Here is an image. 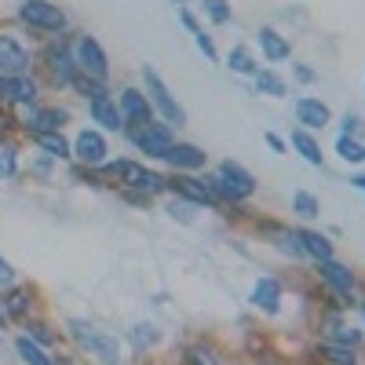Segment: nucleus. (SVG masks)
I'll return each instance as SVG.
<instances>
[{
    "instance_id": "f257e3e1",
    "label": "nucleus",
    "mask_w": 365,
    "mask_h": 365,
    "mask_svg": "<svg viewBox=\"0 0 365 365\" xmlns=\"http://www.w3.org/2000/svg\"><path fill=\"white\" fill-rule=\"evenodd\" d=\"M103 168L110 175H117L125 190H139V194H150V197L168 190V179L161 172H150L146 165H135V161H106Z\"/></svg>"
},
{
    "instance_id": "f03ea898",
    "label": "nucleus",
    "mask_w": 365,
    "mask_h": 365,
    "mask_svg": "<svg viewBox=\"0 0 365 365\" xmlns=\"http://www.w3.org/2000/svg\"><path fill=\"white\" fill-rule=\"evenodd\" d=\"M19 19L34 29V34H63L70 26V15L58 4H51V0H22Z\"/></svg>"
},
{
    "instance_id": "7ed1b4c3",
    "label": "nucleus",
    "mask_w": 365,
    "mask_h": 365,
    "mask_svg": "<svg viewBox=\"0 0 365 365\" xmlns=\"http://www.w3.org/2000/svg\"><path fill=\"white\" fill-rule=\"evenodd\" d=\"M143 84H146V99H150V106H154V110H161L165 125H175V128H182V125H187V110H182V106L172 99L168 84L161 81V73H158L154 66H143Z\"/></svg>"
},
{
    "instance_id": "20e7f679",
    "label": "nucleus",
    "mask_w": 365,
    "mask_h": 365,
    "mask_svg": "<svg viewBox=\"0 0 365 365\" xmlns=\"http://www.w3.org/2000/svg\"><path fill=\"white\" fill-rule=\"evenodd\" d=\"M34 66V51L11 29H0V77H26Z\"/></svg>"
},
{
    "instance_id": "39448f33",
    "label": "nucleus",
    "mask_w": 365,
    "mask_h": 365,
    "mask_svg": "<svg viewBox=\"0 0 365 365\" xmlns=\"http://www.w3.org/2000/svg\"><path fill=\"white\" fill-rule=\"evenodd\" d=\"M73 58H77V70H81L84 77L99 81V84L110 77V58H106L103 44L91 37V34H81V37L73 41Z\"/></svg>"
},
{
    "instance_id": "423d86ee",
    "label": "nucleus",
    "mask_w": 365,
    "mask_h": 365,
    "mask_svg": "<svg viewBox=\"0 0 365 365\" xmlns=\"http://www.w3.org/2000/svg\"><path fill=\"white\" fill-rule=\"evenodd\" d=\"M70 336H73L88 354H96L103 365H117L120 347H117L113 336H106V332H99V329H91L88 322H70Z\"/></svg>"
},
{
    "instance_id": "0eeeda50",
    "label": "nucleus",
    "mask_w": 365,
    "mask_h": 365,
    "mask_svg": "<svg viewBox=\"0 0 365 365\" xmlns=\"http://www.w3.org/2000/svg\"><path fill=\"white\" fill-rule=\"evenodd\" d=\"M44 66L51 73V84L55 88H70L73 77L81 73L77 70V58H73V44L70 41H51L48 51H44Z\"/></svg>"
},
{
    "instance_id": "6e6552de",
    "label": "nucleus",
    "mask_w": 365,
    "mask_h": 365,
    "mask_svg": "<svg viewBox=\"0 0 365 365\" xmlns=\"http://www.w3.org/2000/svg\"><path fill=\"white\" fill-rule=\"evenodd\" d=\"M132 139H135V146L143 150L146 158L165 161L172 143H175V132H172V125H165V120H161V125H158V120H150V125H143V128L132 132Z\"/></svg>"
},
{
    "instance_id": "1a4fd4ad",
    "label": "nucleus",
    "mask_w": 365,
    "mask_h": 365,
    "mask_svg": "<svg viewBox=\"0 0 365 365\" xmlns=\"http://www.w3.org/2000/svg\"><path fill=\"white\" fill-rule=\"evenodd\" d=\"M117 110H120V117H125V128L132 125V132L154 120V106H150L146 91H139V88H120V96H117Z\"/></svg>"
},
{
    "instance_id": "9d476101",
    "label": "nucleus",
    "mask_w": 365,
    "mask_h": 365,
    "mask_svg": "<svg viewBox=\"0 0 365 365\" xmlns=\"http://www.w3.org/2000/svg\"><path fill=\"white\" fill-rule=\"evenodd\" d=\"M168 190H172L175 197H182V201L197 205V208H220V201L212 197V190L205 187V179H194L190 172H175V175L168 179Z\"/></svg>"
},
{
    "instance_id": "9b49d317",
    "label": "nucleus",
    "mask_w": 365,
    "mask_h": 365,
    "mask_svg": "<svg viewBox=\"0 0 365 365\" xmlns=\"http://www.w3.org/2000/svg\"><path fill=\"white\" fill-rule=\"evenodd\" d=\"M106 154H110V146H106V135H103V132H96V128L77 132V139H73V158H77L81 165L103 168V165H106Z\"/></svg>"
},
{
    "instance_id": "f8f14e48",
    "label": "nucleus",
    "mask_w": 365,
    "mask_h": 365,
    "mask_svg": "<svg viewBox=\"0 0 365 365\" xmlns=\"http://www.w3.org/2000/svg\"><path fill=\"white\" fill-rule=\"evenodd\" d=\"M318 278L340 296V303H351V292H354V270L347 267V263H340V259H325V263H318Z\"/></svg>"
},
{
    "instance_id": "ddd939ff",
    "label": "nucleus",
    "mask_w": 365,
    "mask_h": 365,
    "mask_svg": "<svg viewBox=\"0 0 365 365\" xmlns=\"http://www.w3.org/2000/svg\"><path fill=\"white\" fill-rule=\"evenodd\" d=\"M88 113H91V120H96V125H103L106 132H125V117H120L117 99L110 96L106 88L96 91V96L88 99Z\"/></svg>"
},
{
    "instance_id": "4468645a",
    "label": "nucleus",
    "mask_w": 365,
    "mask_h": 365,
    "mask_svg": "<svg viewBox=\"0 0 365 365\" xmlns=\"http://www.w3.org/2000/svg\"><path fill=\"white\" fill-rule=\"evenodd\" d=\"M292 113L299 120V128H307V132H322L329 120H332V110L322 99H314V96H299L292 103Z\"/></svg>"
},
{
    "instance_id": "2eb2a0df",
    "label": "nucleus",
    "mask_w": 365,
    "mask_h": 365,
    "mask_svg": "<svg viewBox=\"0 0 365 365\" xmlns=\"http://www.w3.org/2000/svg\"><path fill=\"white\" fill-rule=\"evenodd\" d=\"M70 120V110H63V106H29V113H26V132L34 135V132H58Z\"/></svg>"
},
{
    "instance_id": "dca6fc26",
    "label": "nucleus",
    "mask_w": 365,
    "mask_h": 365,
    "mask_svg": "<svg viewBox=\"0 0 365 365\" xmlns=\"http://www.w3.org/2000/svg\"><path fill=\"white\" fill-rule=\"evenodd\" d=\"M175 172H201L205 165H208V154L201 146H194V143H172V150H168V158H165Z\"/></svg>"
},
{
    "instance_id": "f3484780",
    "label": "nucleus",
    "mask_w": 365,
    "mask_h": 365,
    "mask_svg": "<svg viewBox=\"0 0 365 365\" xmlns=\"http://www.w3.org/2000/svg\"><path fill=\"white\" fill-rule=\"evenodd\" d=\"M0 99L19 103V106H34L37 103V81L34 77H0Z\"/></svg>"
},
{
    "instance_id": "a211bd4d",
    "label": "nucleus",
    "mask_w": 365,
    "mask_h": 365,
    "mask_svg": "<svg viewBox=\"0 0 365 365\" xmlns=\"http://www.w3.org/2000/svg\"><path fill=\"white\" fill-rule=\"evenodd\" d=\"M216 172L227 179V187H230V190H234L241 201H249V197L256 194V175H252L245 165H237V161H223Z\"/></svg>"
},
{
    "instance_id": "6ab92c4d",
    "label": "nucleus",
    "mask_w": 365,
    "mask_h": 365,
    "mask_svg": "<svg viewBox=\"0 0 365 365\" xmlns=\"http://www.w3.org/2000/svg\"><path fill=\"white\" fill-rule=\"evenodd\" d=\"M252 307H259L263 314H278L282 311V282L278 278H259L252 289Z\"/></svg>"
},
{
    "instance_id": "aec40b11",
    "label": "nucleus",
    "mask_w": 365,
    "mask_h": 365,
    "mask_svg": "<svg viewBox=\"0 0 365 365\" xmlns=\"http://www.w3.org/2000/svg\"><path fill=\"white\" fill-rule=\"evenodd\" d=\"M256 41H259V51H263L267 63H285V58L292 55V44H289V41H285L274 26H263Z\"/></svg>"
},
{
    "instance_id": "412c9836",
    "label": "nucleus",
    "mask_w": 365,
    "mask_h": 365,
    "mask_svg": "<svg viewBox=\"0 0 365 365\" xmlns=\"http://www.w3.org/2000/svg\"><path fill=\"white\" fill-rule=\"evenodd\" d=\"M0 307H4V314H8L11 322H26V318H29V307H34V289H29V285L8 289Z\"/></svg>"
},
{
    "instance_id": "4be33fe9",
    "label": "nucleus",
    "mask_w": 365,
    "mask_h": 365,
    "mask_svg": "<svg viewBox=\"0 0 365 365\" xmlns=\"http://www.w3.org/2000/svg\"><path fill=\"white\" fill-rule=\"evenodd\" d=\"M296 241H299L303 256H311V259H318V263L332 259V241H329L325 234H318V230H296Z\"/></svg>"
},
{
    "instance_id": "5701e85b",
    "label": "nucleus",
    "mask_w": 365,
    "mask_h": 365,
    "mask_svg": "<svg viewBox=\"0 0 365 365\" xmlns=\"http://www.w3.org/2000/svg\"><path fill=\"white\" fill-rule=\"evenodd\" d=\"M41 150H44V158H51V161H66V158H73V146L58 135V132H34L29 135Z\"/></svg>"
},
{
    "instance_id": "b1692460",
    "label": "nucleus",
    "mask_w": 365,
    "mask_h": 365,
    "mask_svg": "<svg viewBox=\"0 0 365 365\" xmlns=\"http://www.w3.org/2000/svg\"><path fill=\"white\" fill-rule=\"evenodd\" d=\"M296 150H299V158L307 161V165H314V168H322V161H325V154H322V146H318V139L307 132V128H296L292 132V139H289Z\"/></svg>"
},
{
    "instance_id": "393cba45",
    "label": "nucleus",
    "mask_w": 365,
    "mask_h": 365,
    "mask_svg": "<svg viewBox=\"0 0 365 365\" xmlns=\"http://www.w3.org/2000/svg\"><path fill=\"white\" fill-rule=\"evenodd\" d=\"M227 66H230V73H241V77H256V73H259L256 58H252V51H249L245 44H234V48H230Z\"/></svg>"
},
{
    "instance_id": "a878e982",
    "label": "nucleus",
    "mask_w": 365,
    "mask_h": 365,
    "mask_svg": "<svg viewBox=\"0 0 365 365\" xmlns=\"http://www.w3.org/2000/svg\"><path fill=\"white\" fill-rule=\"evenodd\" d=\"M15 351H19V358H22L26 365H55V361H51V354H48V351H44L37 340H29L26 332L15 340Z\"/></svg>"
},
{
    "instance_id": "bb28decb",
    "label": "nucleus",
    "mask_w": 365,
    "mask_h": 365,
    "mask_svg": "<svg viewBox=\"0 0 365 365\" xmlns=\"http://www.w3.org/2000/svg\"><path fill=\"white\" fill-rule=\"evenodd\" d=\"M318 358L329 361V365H358V347H340V344H322L318 347Z\"/></svg>"
},
{
    "instance_id": "cd10ccee",
    "label": "nucleus",
    "mask_w": 365,
    "mask_h": 365,
    "mask_svg": "<svg viewBox=\"0 0 365 365\" xmlns=\"http://www.w3.org/2000/svg\"><path fill=\"white\" fill-rule=\"evenodd\" d=\"M256 91H259V96H270V99H282V96H289V84H285V77H278L274 70H259L256 73Z\"/></svg>"
},
{
    "instance_id": "c85d7f7f",
    "label": "nucleus",
    "mask_w": 365,
    "mask_h": 365,
    "mask_svg": "<svg viewBox=\"0 0 365 365\" xmlns=\"http://www.w3.org/2000/svg\"><path fill=\"white\" fill-rule=\"evenodd\" d=\"M329 344L358 347V344H361V329H351L347 322H332V329H329Z\"/></svg>"
},
{
    "instance_id": "c756f323",
    "label": "nucleus",
    "mask_w": 365,
    "mask_h": 365,
    "mask_svg": "<svg viewBox=\"0 0 365 365\" xmlns=\"http://www.w3.org/2000/svg\"><path fill=\"white\" fill-rule=\"evenodd\" d=\"M336 154H340V161H347V165H361V161H365V146H361L354 135H340V139H336Z\"/></svg>"
},
{
    "instance_id": "7c9ffc66",
    "label": "nucleus",
    "mask_w": 365,
    "mask_h": 365,
    "mask_svg": "<svg viewBox=\"0 0 365 365\" xmlns=\"http://www.w3.org/2000/svg\"><path fill=\"white\" fill-rule=\"evenodd\" d=\"M292 212H296L299 220H314L318 212H322V205H318V197H314V194L296 190V194H292Z\"/></svg>"
},
{
    "instance_id": "2f4dec72",
    "label": "nucleus",
    "mask_w": 365,
    "mask_h": 365,
    "mask_svg": "<svg viewBox=\"0 0 365 365\" xmlns=\"http://www.w3.org/2000/svg\"><path fill=\"white\" fill-rule=\"evenodd\" d=\"M22 325H26V336H29V340H37L41 347H51V344H58V336H55V332H51L44 322H37V318H26Z\"/></svg>"
},
{
    "instance_id": "473e14b6",
    "label": "nucleus",
    "mask_w": 365,
    "mask_h": 365,
    "mask_svg": "<svg viewBox=\"0 0 365 365\" xmlns=\"http://www.w3.org/2000/svg\"><path fill=\"white\" fill-rule=\"evenodd\" d=\"M15 172H19V150L8 139H0V179H11Z\"/></svg>"
},
{
    "instance_id": "72a5a7b5",
    "label": "nucleus",
    "mask_w": 365,
    "mask_h": 365,
    "mask_svg": "<svg viewBox=\"0 0 365 365\" xmlns=\"http://www.w3.org/2000/svg\"><path fill=\"white\" fill-rule=\"evenodd\" d=\"M201 8H205V15L216 22V26H227L230 19H234V11H230V0H201Z\"/></svg>"
},
{
    "instance_id": "f704fd0d",
    "label": "nucleus",
    "mask_w": 365,
    "mask_h": 365,
    "mask_svg": "<svg viewBox=\"0 0 365 365\" xmlns=\"http://www.w3.org/2000/svg\"><path fill=\"white\" fill-rule=\"evenodd\" d=\"M158 340H161V332H158L154 325H146V322H139V325L132 329V344H135L139 351H143V347H154Z\"/></svg>"
},
{
    "instance_id": "c9c22d12",
    "label": "nucleus",
    "mask_w": 365,
    "mask_h": 365,
    "mask_svg": "<svg viewBox=\"0 0 365 365\" xmlns=\"http://www.w3.org/2000/svg\"><path fill=\"white\" fill-rule=\"evenodd\" d=\"M274 241H278V249L292 259H303V249H299V241H296V230H274Z\"/></svg>"
},
{
    "instance_id": "e433bc0d",
    "label": "nucleus",
    "mask_w": 365,
    "mask_h": 365,
    "mask_svg": "<svg viewBox=\"0 0 365 365\" xmlns=\"http://www.w3.org/2000/svg\"><path fill=\"white\" fill-rule=\"evenodd\" d=\"M187 358H190V365H223V358L212 351V347H205V344H194L187 351Z\"/></svg>"
},
{
    "instance_id": "4c0bfd02",
    "label": "nucleus",
    "mask_w": 365,
    "mask_h": 365,
    "mask_svg": "<svg viewBox=\"0 0 365 365\" xmlns=\"http://www.w3.org/2000/svg\"><path fill=\"white\" fill-rule=\"evenodd\" d=\"M194 208H197V205L175 197V201L168 205V216H172V220H179V223H190V220H194Z\"/></svg>"
},
{
    "instance_id": "58836bf2",
    "label": "nucleus",
    "mask_w": 365,
    "mask_h": 365,
    "mask_svg": "<svg viewBox=\"0 0 365 365\" xmlns=\"http://www.w3.org/2000/svg\"><path fill=\"white\" fill-rule=\"evenodd\" d=\"M194 41H197V48H201V55L208 58V63H216V58H220V51H216V44H212V37L205 34V29H197V34H194Z\"/></svg>"
},
{
    "instance_id": "ea45409f",
    "label": "nucleus",
    "mask_w": 365,
    "mask_h": 365,
    "mask_svg": "<svg viewBox=\"0 0 365 365\" xmlns=\"http://www.w3.org/2000/svg\"><path fill=\"white\" fill-rule=\"evenodd\" d=\"M15 285V267L8 259H0V289H11Z\"/></svg>"
},
{
    "instance_id": "a19ab883",
    "label": "nucleus",
    "mask_w": 365,
    "mask_h": 365,
    "mask_svg": "<svg viewBox=\"0 0 365 365\" xmlns=\"http://www.w3.org/2000/svg\"><path fill=\"white\" fill-rule=\"evenodd\" d=\"M296 81L314 84V81H318V70H311V66H303V63H299V66H296Z\"/></svg>"
},
{
    "instance_id": "79ce46f5",
    "label": "nucleus",
    "mask_w": 365,
    "mask_h": 365,
    "mask_svg": "<svg viewBox=\"0 0 365 365\" xmlns=\"http://www.w3.org/2000/svg\"><path fill=\"white\" fill-rule=\"evenodd\" d=\"M361 128V117L358 113H344V135H354Z\"/></svg>"
},
{
    "instance_id": "37998d69",
    "label": "nucleus",
    "mask_w": 365,
    "mask_h": 365,
    "mask_svg": "<svg viewBox=\"0 0 365 365\" xmlns=\"http://www.w3.org/2000/svg\"><path fill=\"white\" fill-rule=\"evenodd\" d=\"M125 197L135 205V208H150V194H139V190H125Z\"/></svg>"
},
{
    "instance_id": "c03bdc74",
    "label": "nucleus",
    "mask_w": 365,
    "mask_h": 365,
    "mask_svg": "<svg viewBox=\"0 0 365 365\" xmlns=\"http://www.w3.org/2000/svg\"><path fill=\"white\" fill-rule=\"evenodd\" d=\"M263 139H267V146L274 150V154H285V139H282V135H274V132H267Z\"/></svg>"
},
{
    "instance_id": "a18cd8bd",
    "label": "nucleus",
    "mask_w": 365,
    "mask_h": 365,
    "mask_svg": "<svg viewBox=\"0 0 365 365\" xmlns=\"http://www.w3.org/2000/svg\"><path fill=\"white\" fill-rule=\"evenodd\" d=\"M179 19H182V26H187V29H190V34H197V29H201V26H197V19H194V15H190L187 8H182V11H179Z\"/></svg>"
},
{
    "instance_id": "49530a36",
    "label": "nucleus",
    "mask_w": 365,
    "mask_h": 365,
    "mask_svg": "<svg viewBox=\"0 0 365 365\" xmlns=\"http://www.w3.org/2000/svg\"><path fill=\"white\" fill-rule=\"evenodd\" d=\"M351 182H354V187H358V190H361V194H365V175H354V179H351Z\"/></svg>"
},
{
    "instance_id": "de8ad7c7",
    "label": "nucleus",
    "mask_w": 365,
    "mask_h": 365,
    "mask_svg": "<svg viewBox=\"0 0 365 365\" xmlns=\"http://www.w3.org/2000/svg\"><path fill=\"white\" fill-rule=\"evenodd\" d=\"M361 329H365V299H361Z\"/></svg>"
},
{
    "instance_id": "09e8293b",
    "label": "nucleus",
    "mask_w": 365,
    "mask_h": 365,
    "mask_svg": "<svg viewBox=\"0 0 365 365\" xmlns=\"http://www.w3.org/2000/svg\"><path fill=\"white\" fill-rule=\"evenodd\" d=\"M8 322V314H4V307H0V325H4Z\"/></svg>"
},
{
    "instance_id": "8fccbe9b",
    "label": "nucleus",
    "mask_w": 365,
    "mask_h": 365,
    "mask_svg": "<svg viewBox=\"0 0 365 365\" xmlns=\"http://www.w3.org/2000/svg\"><path fill=\"white\" fill-rule=\"evenodd\" d=\"M172 4H190V0H172Z\"/></svg>"
}]
</instances>
